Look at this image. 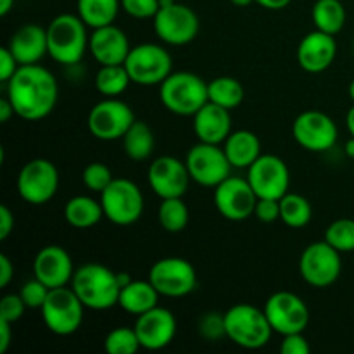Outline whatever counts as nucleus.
<instances>
[{
    "label": "nucleus",
    "mask_w": 354,
    "mask_h": 354,
    "mask_svg": "<svg viewBox=\"0 0 354 354\" xmlns=\"http://www.w3.org/2000/svg\"><path fill=\"white\" fill-rule=\"evenodd\" d=\"M159 7V0H121V9L135 19H154Z\"/></svg>",
    "instance_id": "41"
},
{
    "label": "nucleus",
    "mask_w": 354,
    "mask_h": 354,
    "mask_svg": "<svg viewBox=\"0 0 354 354\" xmlns=\"http://www.w3.org/2000/svg\"><path fill=\"white\" fill-rule=\"evenodd\" d=\"M131 83L124 64L100 66L95 75V88L104 97H120Z\"/></svg>",
    "instance_id": "35"
},
{
    "label": "nucleus",
    "mask_w": 354,
    "mask_h": 354,
    "mask_svg": "<svg viewBox=\"0 0 354 354\" xmlns=\"http://www.w3.org/2000/svg\"><path fill=\"white\" fill-rule=\"evenodd\" d=\"M147 182L156 196L161 199H171L185 196L192 178L185 161H180L175 156H161L149 166Z\"/></svg>",
    "instance_id": "19"
},
{
    "label": "nucleus",
    "mask_w": 354,
    "mask_h": 354,
    "mask_svg": "<svg viewBox=\"0 0 354 354\" xmlns=\"http://www.w3.org/2000/svg\"><path fill=\"white\" fill-rule=\"evenodd\" d=\"M69 286L88 310H111L118 306V301H120L121 283L118 279V272L100 263H86L75 270Z\"/></svg>",
    "instance_id": "2"
},
{
    "label": "nucleus",
    "mask_w": 354,
    "mask_h": 354,
    "mask_svg": "<svg viewBox=\"0 0 354 354\" xmlns=\"http://www.w3.org/2000/svg\"><path fill=\"white\" fill-rule=\"evenodd\" d=\"M86 24L78 14H59L47 26L48 55L62 66L78 64L88 50Z\"/></svg>",
    "instance_id": "3"
},
{
    "label": "nucleus",
    "mask_w": 354,
    "mask_h": 354,
    "mask_svg": "<svg viewBox=\"0 0 354 354\" xmlns=\"http://www.w3.org/2000/svg\"><path fill=\"white\" fill-rule=\"evenodd\" d=\"M26 304H24L23 297L19 294H6L0 301V320L9 322V324H16L21 320V317L26 311Z\"/></svg>",
    "instance_id": "42"
},
{
    "label": "nucleus",
    "mask_w": 354,
    "mask_h": 354,
    "mask_svg": "<svg viewBox=\"0 0 354 354\" xmlns=\"http://www.w3.org/2000/svg\"><path fill=\"white\" fill-rule=\"evenodd\" d=\"M33 275L48 289H59L71 283L75 275L71 254L64 248L48 244L37 252L33 259Z\"/></svg>",
    "instance_id": "21"
},
{
    "label": "nucleus",
    "mask_w": 354,
    "mask_h": 354,
    "mask_svg": "<svg viewBox=\"0 0 354 354\" xmlns=\"http://www.w3.org/2000/svg\"><path fill=\"white\" fill-rule=\"evenodd\" d=\"M124 68L135 85H161L173 73V59L162 45L140 44L131 47Z\"/></svg>",
    "instance_id": "8"
},
{
    "label": "nucleus",
    "mask_w": 354,
    "mask_h": 354,
    "mask_svg": "<svg viewBox=\"0 0 354 354\" xmlns=\"http://www.w3.org/2000/svg\"><path fill=\"white\" fill-rule=\"evenodd\" d=\"M346 127H348L351 137H354V106L348 111V116H346Z\"/></svg>",
    "instance_id": "52"
},
{
    "label": "nucleus",
    "mask_w": 354,
    "mask_h": 354,
    "mask_svg": "<svg viewBox=\"0 0 354 354\" xmlns=\"http://www.w3.org/2000/svg\"><path fill=\"white\" fill-rule=\"evenodd\" d=\"M88 50L100 66L124 64L131 47L127 33L114 24L97 28L92 31Z\"/></svg>",
    "instance_id": "23"
},
{
    "label": "nucleus",
    "mask_w": 354,
    "mask_h": 354,
    "mask_svg": "<svg viewBox=\"0 0 354 354\" xmlns=\"http://www.w3.org/2000/svg\"><path fill=\"white\" fill-rule=\"evenodd\" d=\"M259 197L256 196L248 178L228 176L227 180L214 187L213 201L218 213L228 221H245L254 216L256 204Z\"/></svg>",
    "instance_id": "15"
},
{
    "label": "nucleus",
    "mask_w": 354,
    "mask_h": 354,
    "mask_svg": "<svg viewBox=\"0 0 354 354\" xmlns=\"http://www.w3.org/2000/svg\"><path fill=\"white\" fill-rule=\"evenodd\" d=\"M189 207L183 203L182 197H171V199H161L158 209V220L162 230L168 234H180L189 225Z\"/></svg>",
    "instance_id": "34"
},
{
    "label": "nucleus",
    "mask_w": 354,
    "mask_h": 354,
    "mask_svg": "<svg viewBox=\"0 0 354 354\" xmlns=\"http://www.w3.org/2000/svg\"><path fill=\"white\" fill-rule=\"evenodd\" d=\"M346 154H348V158H351L354 161V137L349 138L348 142H346Z\"/></svg>",
    "instance_id": "53"
},
{
    "label": "nucleus",
    "mask_w": 354,
    "mask_h": 354,
    "mask_svg": "<svg viewBox=\"0 0 354 354\" xmlns=\"http://www.w3.org/2000/svg\"><path fill=\"white\" fill-rule=\"evenodd\" d=\"M121 9V0H78L76 10L83 23L92 30L114 24Z\"/></svg>",
    "instance_id": "31"
},
{
    "label": "nucleus",
    "mask_w": 354,
    "mask_h": 354,
    "mask_svg": "<svg viewBox=\"0 0 354 354\" xmlns=\"http://www.w3.org/2000/svg\"><path fill=\"white\" fill-rule=\"evenodd\" d=\"M82 178L90 192H95L100 196V194L107 189V185L113 182L114 176L109 166L104 165V162H90V165L83 169Z\"/></svg>",
    "instance_id": "38"
},
{
    "label": "nucleus",
    "mask_w": 354,
    "mask_h": 354,
    "mask_svg": "<svg viewBox=\"0 0 354 354\" xmlns=\"http://www.w3.org/2000/svg\"><path fill=\"white\" fill-rule=\"evenodd\" d=\"M280 353L282 354H310L311 346L308 339L304 337V332H297V334H289L282 337V344H280Z\"/></svg>",
    "instance_id": "44"
},
{
    "label": "nucleus",
    "mask_w": 354,
    "mask_h": 354,
    "mask_svg": "<svg viewBox=\"0 0 354 354\" xmlns=\"http://www.w3.org/2000/svg\"><path fill=\"white\" fill-rule=\"evenodd\" d=\"M292 137L310 152H327L335 145L339 130L335 121L322 111H304L294 120Z\"/></svg>",
    "instance_id": "18"
},
{
    "label": "nucleus",
    "mask_w": 354,
    "mask_h": 354,
    "mask_svg": "<svg viewBox=\"0 0 354 354\" xmlns=\"http://www.w3.org/2000/svg\"><path fill=\"white\" fill-rule=\"evenodd\" d=\"M149 280L161 296L178 299L196 290L197 272L189 259L168 256V258L158 259L151 266Z\"/></svg>",
    "instance_id": "11"
},
{
    "label": "nucleus",
    "mask_w": 354,
    "mask_h": 354,
    "mask_svg": "<svg viewBox=\"0 0 354 354\" xmlns=\"http://www.w3.org/2000/svg\"><path fill=\"white\" fill-rule=\"evenodd\" d=\"M159 297H161V294L158 292V289L152 286L149 279L131 280L130 283L121 287L118 306L127 311V313L138 317V315L158 306Z\"/></svg>",
    "instance_id": "27"
},
{
    "label": "nucleus",
    "mask_w": 354,
    "mask_h": 354,
    "mask_svg": "<svg viewBox=\"0 0 354 354\" xmlns=\"http://www.w3.org/2000/svg\"><path fill=\"white\" fill-rule=\"evenodd\" d=\"M14 225H16V221H14L12 211L6 204H2L0 206V241H6L12 234Z\"/></svg>",
    "instance_id": "46"
},
{
    "label": "nucleus",
    "mask_w": 354,
    "mask_h": 354,
    "mask_svg": "<svg viewBox=\"0 0 354 354\" xmlns=\"http://www.w3.org/2000/svg\"><path fill=\"white\" fill-rule=\"evenodd\" d=\"M12 341V324L0 320V354H6Z\"/></svg>",
    "instance_id": "48"
},
{
    "label": "nucleus",
    "mask_w": 354,
    "mask_h": 354,
    "mask_svg": "<svg viewBox=\"0 0 354 354\" xmlns=\"http://www.w3.org/2000/svg\"><path fill=\"white\" fill-rule=\"evenodd\" d=\"M14 279V265L9 256L0 254V289H6Z\"/></svg>",
    "instance_id": "47"
},
{
    "label": "nucleus",
    "mask_w": 354,
    "mask_h": 354,
    "mask_svg": "<svg viewBox=\"0 0 354 354\" xmlns=\"http://www.w3.org/2000/svg\"><path fill=\"white\" fill-rule=\"evenodd\" d=\"M244 86L237 78L232 76H218L207 83V97L209 102L218 104L228 111L237 109L244 100Z\"/></svg>",
    "instance_id": "32"
},
{
    "label": "nucleus",
    "mask_w": 354,
    "mask_h": 354,
    "mask_svg": "<svg viewBox=\"0 0 354 354\" xmlns=\"http://www.w3.org/2000/svg\"><path fill=\"white\" fill-rule=\"evenodd\" d=\"M104 216L118 227L137 223L144 213V194L137 183L127 178H114L100 194Z\"/></svg>",
    "instance_id": "7"
},
{
    "label": "nucleus",
    "mask_w": 354,
    "mask_h": 354,
    "mask_svg": "<svg viewBox=\"0 0 354 354\" xmlns=\"http://www.w3.org/2000/svg\"><path fill=\"white\" fill-rule=\"evenodd\" d=\"M227 339L244 349H261L270 342L273 328L265 310L252 304H235L223 313Z\"/></svg>",
    "instance_id": "4"
},
{
    "label": "nucleus",
    "mask_w": 354,
    "mask_h": 354,
    "mask_svg": "<svg viewBox=\"0 0 354 354\" xmlns=\"http://www.w3.org/2000/svg\"><path fill=\"white\" fill-rule=\"evenodd\" d=\"M199 26V17L194 9L180 2L159 7L158 14L154 16L156 35L162 44L173 47H182L196 40Z\"/></svg>",
    "instance_id": "14"
},
{
    "label": "nucleus",
    "mask_w": 354,
    "mask_h": 354,
    "mask_svg": "<svg viewBox=\"0 0 354 354\" xmlns=\"http://www.w3.org/2000/svg\"><path fill=\"white\" fill-rule=\"evenodd\" d=\"M59 189V171L52 161L37 158L28 161L17 175V194L31 206L50 203Z\"/></svg>",
    "instance_id": "12"
},
{
    "label": "nucleus",
    "mask_w": 354,
    "mask_h": 354,
    "mask_svg": "<svg viewBox=\"0 0 354 354\" xmlns=\"http://www.w3.org/2000/svg\"><path fill=\"white\" fill-rule=\"evenodd\" d=\"M121 142H123L124 154H127L131 161H147L156 147L154 130H152L145 121L135 120V123L131 124L130 130L124 133Z\"/></svg>",
    "instance_id": "29"
},
{
    "label": "nucleus",
    "mask_w": 354,
    "mask_h": 354,
    "mask_svg": "<svg viewBox=\"0 0 354 354\" xmlns=\"http://www.w3.org/2000/svg\"><path fill=\"white\" fill-rule=\"evenodd\" d=\"M342 272L341 252L327 241L311 242L299 258V275L315 289L334 286Z\"/></svg>",
    "instance_id": "9"
},
{
    "label": "nucleus",
    "mask_w": 354,
    "mask_h": 354,
    "mask_svg": "<svg viewBox=\"0 0 354 354\" xmlns=\"http://www.w3.org/2000/svg\"><path fill=\"white\" fill-rule=\"evenodd\" d=\"M41 320L55 335H73L80 330L85 317V304L80 301L71 286L50 289L47 301L41 306Z\"/></svg>",
    "instance_id": "6"
},
{
    "label": "nucleus",
    "mask_w": 354,
    "mask_h": 354,
    "mask_svg": "<svg viewBox=\"0 0 354 354\" xmlns=\"http://www.w3.org/2000/svg\"><path fill=\"white\" fill-rule=\"evenodd\" d=\"M19 68V62L16 61L14 54L9 47L0 48V82L7 83L12 78L14 73Z\"/></svg>",
    "instance_id": "45"
},
{
    "label": "nucleus",
    "mask_w": 354,
    "mask_h": 354,
    "mask_svg": "<svg viewBox=\"0 0 354 354\" xmlns=\"http://www.w3.org/2000/svg\"><path fill=\"white\" fill-rule=\"evenodd\" d=\"M102 218L106 216H104L100 199L97 201L88 196H75L64 206V220L68 221V225H71L73 228H78V230L95 227Z\"/></svg>",
    "instance_id": "28"
},
{
    "label": "nucleus",
    "mask_w": 354,
    "mask_h": 354,
    "mask_svg": "<svg viewBox=\"0 0 354 354\" xmlns=\"http://www.w3.org/2000/svg\"><path fill=\"white\" fill-rule=\"evenodd\" d=\"M199 334L206 341H220L221 337H227L223 315L216 313V311H211V313L204 315L199 320Z\"/></svg>",
    "instance_id": "40"
},
{
    "label": "nucleus",
    "mask_w": 354,
    "mask_h": 354,
    "mask_svg": "<svg viewBox=\"0 0 354 354\" xmlns=\"http://www.w3.org/2000/svg\"><path fill=\"white\" fill-rule=\"evenodd\" d=\"M7 99L21 120L41 121L57 106V80L40 64L19 66L7 82Z\"/></svg>",
    "instance_id": "1"
},
{
    "label": "nucleus",
    "mask_w": 354,
    "mask_h": 354,
    "mask_svg": "<svg viewBox=\"0 0 354 354\" xmlns=\"http://www.w3.org/2000/svg\"><path fill=\"white\" fill-rule=\"evenodd\" d=\"M140 341L130 327H116L104 339V351L106 354H135L140 349Z\"/></svg>",
    "instance_id": "36"
},
{
    "label": "nucleus",
    "mask_w": 354,
    "mask_h": 354,
    "mask_svg": "<svg viewBox=\"0 0 354 354\" xmlns=\"http://www.w3.org/2000/svg\"><path fill=\"white\" fill-rule=\"evenodd\" d=\"M297 64L311 75L324 73L334 64L337 55V41L334 35L313 30L308 33L297 47Z\"/></svg>",
    "instance_id": "22"
},
{
    "label": "nucleus",
    "mask_w": 354,
    "mask_h": 354,
    "mask_svg": "<svg viewBox=\"0 0 354 354\" xmlns=\"http://www.w3.org/2000/svg\"><path fill=\"white\" fill-rule=\"evenodd\" d=\"M349 97H351V100L354 102V80L349 83Z\"/></svg>",
    "instance_id": "55"
},
{
    "label": "nucleus",
    "mask_w": 354,
    "mask_h": 354,
    "mask_svg": "<svg viewBox=\"0 0 354 354\" xmlns=\"http://www.w3.org/2000/svg\"><path fill=\"white\" fill-rule=\"evenodd\" d=\"M140 346L147 351H159L173 342L176 335V318L166 308L158 304L152 310L138 315L133 325Z\"/></svg>",
    "instance_id": "20"
},
{
    "label": "nucleus",
    "mask_w": 354,
    "mask_h": 354,
    "mask_svg": "<svg viewBox=\"0 0 354 354\" xmlns=\"http://www.w3.org/2000/svg\"><path fill=\"white\" fill-rule=\"evenodd\" d=\"M14 114H16V111H14V106L10 104V100L7 97L6 99H0V123H7Z\"/></svg>",
    "instance_id": "49"
},
{
    "label": "nucleus",
    "mask_w": 354,
    "mask_h": 354,
    "mask_svg": "<svg viewBox=\"0 0 354 354\" xmlns=\"http://www.w3.org/2000/svg\"><path fill=\"white\" fill-rule=\"evenodd\" d=\"M7 47L10 48L19 66L38 64L48 54L47 28L33 23L24 24L12 35Z\"/></svg>",
    "instance_id": "25"
},
{
    "label": "nucleus",
    "mask_w": 354,
    "mask_h": 354,
    "mask_svg": "<svg viewBox=\"0 0 354 354\" xmlns=\"http://www.w3.org/2000/svg\"><path fill=\"white\" fill-rule=\"evenodd\" d=\"M135 120L133 109L127 102L118 97H104L90 109L86 127L97 140H121Z\"/></svg>",
    "instance_id": "10"
},
{
    "label": "nucleus",
    "mask_w": 354,
    "mask_h": 354,
    "mask_svg": "<svg viewBox=\"0 0 354 354\" xmlns=\"http://www.w3.org/2000/svg\"><path fill=\"white\" fill-rule=\"evenodd\" d=\"M346 7L341 0H317L311 9V21L315 30L328 35H337L346 24Z\"/></svg>",
    "instance_id": "30"
},
{
    "label": "nucleus",
    "mask_w": 354,
    "mask_h": 354,
    "mask_svg": "<svg viewBox=\"0 0 354 354\" xmlns=\"http://www.w3.org/2000/svg\"><path fill=\"white\" fill-rule=\"evenodd\" d=\"M248 180L259 199H282L290 187V171L282 158L261 154L248 168Z\"/></svg>",
    "instance_id": "17"
},
{
    "label": "nucleus",
    "mask_w": 354,
    "mask_h": 354,
    "mask_svg": "<svg viewBox=\"0 0 354 354\" xmlns=\"http://www.w3.org/2000/svg\"><path fill=\"white\" fill-rule=\"evenodd\" d=\"M194 133L197 140L206 144L223 145L228 135L232 133L230 111L207 100L196 114H194Z\"/></svg>",
    "instance_id": "24"
},
{
    "label": "nucleus",
    "mask_w": 354,
    "mask_h": 354,
    "mask_svg": "<svg viewBox=\"0 0 354 354\" xmlns=\"http://www.w3.org/2000/svg\"><path fill=\"white\" fill-rule=\"evenodd\" d=\"M313 218L311 203L301 194L287 192L280 199V220L290 228H304Z\"/></svg>",
    "instance_id": "33"
},
{
    "label": "nucleus",
    "mask_w": 354,
    "mask_h": 354,
    "mask_svg": "<svg viewBox=\"0 0 354 354\" xmlns=\"http://www.w3.org/2000/svg\"><path fill=\"white\" fill-rule=\"evenodd\" d=\"M258 6H261L263 9H268V10H280V9H286L292 0H254Z\"/></svg>",
    "instance_id": "50"
},
{
    "label": "nucleus",
    "mask_w": 354,
    "mask_h": 354,
    "mask_svg": "<svg viewBox=\"0 0 354 354\" xmlns=\"http://www.w3.org/2000/svg\"><path fill=\"white\" fill-rule=\"evenodd\" d=\"M230 2L234 3V6H239V7H248L249 3H252L254 0H230Z\"/></svg>",
    "instance_id": "54"
},
{
    "label": "nucleus",
    "mask_w": 354,
    "mask_h": 354,
    "mask_svg": "<svg viewBox=\"0 0 354 354\" xmlns=\"http://www.w3.org/2000/svg\"><path fill=\"white\" fill-rule=\"evenodd\" d=\"M223 151L234 168L248 169L261 152V140L254 131L235 130L223 142Z\"/></svg>",
    "instance_id": "26"
},
{
    "label": "nucleus",
    "mask_w": 354,
    "mask_h": 354,
    "mask_svg": "<svg viewBox=\"0 0 354 354\" xmlns=\"http://www.w3.org/2000/svg\"><path fill=\"white\" fill-rule=\"evenodd\" d=\"M159 99L169 113L194 116L209 100L207 83L196 73H171L159 85Z\"/></svg>",
    "instance_id": "5"
},
{
    "label": "nucleus",
    "mask_w": 354,
    "mask_h": 354,
    "mask_svg": "<svg viewBox=\"0 0 354 354\" xmlns=\"http://www.w3.org/2000/svg\"><path fill=\"white\" fill-rule=\"evenodd\" d=\"M254 216L261 223H273V221L280 220V199H266V197L258 199Z\"/></svg>",
    "instance_id": "43"
},
{
    "label": "nucleus",
    "mask_w": 354,
    "mask_h": 354,
    "mask_svg": "<svg viewBox=\"0 0 354 354\" xmlns=\"http://www.w3.org/2000/svg\"><path fill=\"white\" fill-rule=\"evenodd\" d=\"M185 165L192 182L207 189L220 185L234 169L225 154L223 145L206 144V142H197L194 147H190V151L187 152Z\"/></svg>",
    "instance_id": "13"
},
{
    "label": "nucleus",
    "mask_w": 354,
    "mask_h": 354,
    "mask_svg": "<svg viewBox=\"0 0 354 354\" xmlns=\"http://www.w3.org/2000/svg\"><path fill=\"white\" fill-rule=\"evenodd\" d=\"M265 313L273 332L283 335L306 330L310 324V310L297 294L279 290L272 294L265 303Z\"/></svg>",
    "instance_id": "16"
},
{
    "label": "nucleus",
    "mask_w": 354,
    "mask_h": 354,
    "mask_svg": "<svg viewBox=\"0 0 354 354\" xmlns=\"http://www.w3.org/2000/svg\"><path fill=\"white\" fill-rule=\"evenodd\" d=\"M48 294H50V289H48L44 282L35 279V277L33 280H28L19 290V296L23 297L28 310H41L44 303L47 301Z\"/></svg>",
    "instance_id": "39"
},
{
    "label": "nucleus",
    "mask_w": 354,
    "mask_h": 354,
    "mask_svg": "<svg viewBox=\"0 0 354 354\" xmlns=\"http://www.w3.org/2000/svg\"><path fill=\"white\" fill-rule=\"evenodd\" d=\"M324 241L339 252H353L354 251V220L351 218H339L332 221L325 230Z\"/></svg>",
    "instance_id": "37"
},
{
    "label": "nucleus",
    "mask_w": 354,
    "mask_h": 354,
    "mask_svg": "<svg viewBox=\"0 0 354 354\" xmlns=\"http://www.w3.org/2000/svg\"><path fill=\"white\" fill-rule=\"evenodd\" d=\"M14 0H0V16L6 17L12 10Z\"/></svg>",
    "instance_id": "51"
}]
</instances>
